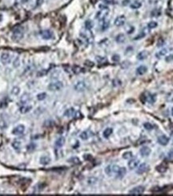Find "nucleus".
Listing matches in <instances>:
<instances>
[{
  "instance_id": "nucleus-14",
  "label": "nucleus",
  "mask_w": 173,
  "mask_h": 196,
  "mask_svg": "<svg viewBox=\"0 0 173 196\" xmlns=\"http://www.w3.org/2000/svg\"><path fill=\"white\" fill-rule=\"evenodd\" d=\"M148 170V166L147 164H146V163H142L141 165H139V166L138 167V169L136 171L137 174L138 175H142L143 173H145V172Z\"/></svg>"
},
{
  "instance_id": "nucleus-2",
  "label": "nucleus",
  "mask_w": 173,
  "mask_h": 196,
  "mask_svg": "<svg viewBox=\"0 0 173 196\" xmlns=\"http://www.w3.org/2000/svg\"><path fill=\"white\" fill-rule=\"evenodd\" d=\"M119 169V166H116V165H108L105 167V173L108 176H112L114 174L116 175V173L118 172Z\"/></svg>"
},
{
  "instance_id": "nucleus-29",
  "label": "nucleus",
  "mask_w": 173,
  "mask_h": 196,
  "mask_svg": "<svg viewBox=\"0 0 173 196\" xmlns=\"http://www.w3.org/2000/svg\"><path fill=\"white\" fill-rule=\"evenodd\" d=\"M32 108L31 106H27L26 104L24 106H22L21 108H20V112L21 113H27V112H29Z\"/></svg>"
},
{
  "instance_id": "nucleus-17",
  "label": "nucleus",
  "mask_w": 173,
  "mask_h": 196,
  "mask_svg": "<svg viewBox=\"0 0 173 196\" xmlns=\"http://www.w3.org/2000/svg\"><path fill=\"white\" fill-rule=\"evenodd\" d=\"M39 162H40L41 164L43 165V166L47 165V164H49V163L51 162V158L48 157V156H46V155L42 156L40 158V159H39Z\"/></svg>"
},
{
  "instance_id": "nucleus-21",
  "label": "nucleus",
  "mask_w": 173,
  "mask_h": 196,
  "mask_svg": "<svg viewBox=\"0 0 173 196\" xmlns=\"http://www.w3.org/2000/svg\"><path fill=\"white\" fill-rule=\"evenodd\" d=\"M126 172H127V170H126L125 167H119L118 172L116 173V175H117L118 178L121 179L126 175Z\"/></svg>"
},
{
  "instance_id": "nucleus-5",
  "label": "nucleus",
  "mask_w": 173,
  "mask_h": 196,
  "mask_svg": "<svg viewBox=\"0 0 173 196\" xmlns=\"http://www.w3.org/2000/svg\"><path fill=\"white\" fill-rule=\"evenodd\" d=\"M0 60H1V63L3 65H7V64L10 63L11 61V55L9 54L8 52H3L1 54Z\"/></svg>"
},
{
  "instance_id": "nucleus-38",
  "label": "nucleus",
  "mask_w": 173,
  "mask_h": 196,
  "mask_svg": "<svg viewBox=\"0 0 173 196\" xmlns=\"http://www.w3.org/2000/svg\"><path fill=\"white\" fill-rule=\"evenodd\" d=\"M96 61L99 63H107V59L104 57H101V56H97L96 57Z\"/></svg>"
},
{
  "instance_id": "nucleus-9",
  "label": "nucleus",
  "mask_w": 173,
  "mask_h": 196,
  "mask_svg": "<svg viewBox=\"0 0 173 196\" xmlns=\"http://www.w3.org/2000/svg\"><path fill=\"white\" fill-rule=\"evenodd\" d=\"M40 35H41L42 38H43V39H46V40L51 39H53V37H54L53 33L49 30H44L43 31H41Z\"/></svg>"
},
{
  "instance_id": "nucleus-47",
  "label": "nucleus",
  "mask_w": 173,
  "mask_h": 196,
  "mask_svg": "<svg viewBox=\"0 0 173 196\" xmlns=\"http://www.w3.org/2000/svg\"><path fill=\"white\" fill-rule=\"evenodd\" d=\"M165 60H166L167 62H171V61H173V54H170V55L167 56L166 59H165Z\"/></svg>"
},
{
  "instance_id": "nucleus-11",
  "label": "nucleus",
  "mask_w": 173,
  "mask_h": 196,
  "mask_svg": "<svg viewBox=\"0 0 173 196\" xmlns=\"http://www.w3.org/2000/svg\"><path fill=\"white\" fill-rule=\"evenodd\" d=\"M157 142H158L159 144H160V145H162V146H166L168 144V143H169V138H168L167 136H166V135L163 134V135H161V136H160L158 138Z\"/></svg>"
},
{
  "instance_id": "nucleus-8",
  "label": "nucleus",
  "mask_w": 173,
  "mask_h": 196,
  "mask_svg": "<svg viewBox=\"0 0 173 196\" xmlns=\"http://www.w3.org/2000/svg\"><path fill=\"white\" fill-rule=\"evenodd\" d=\"M143 98L144 99V102H147L149 103H154L156 100V98L155 95H152L150 93H146L143 95Z\"/></svg>"
},
{
  "instance_id": "nucleus-35",
  "label": "nucleus",
  "mask_w": 173,
  "mask_h": 196,
  "mask_svg": "<svg viewBox=\"0 0 173 196\" xmlns=\"http://www.w3.org/2000/svg\"><path fill=\"white\" fill-rule=\"evenodd\" d=\"M68 162L73 163V164H79V163H80V160H79V158H76V157H74V158H70V159L68 160Z\"/></svg>"
},
{
  "instance_id": "nucleus-20",
  "label": "nucleus",
  "mask_w": 173,
  "mask_h": 196,
  "mask_svg": "<svg viewBox=\"0 0 173 196\" xmlns=\"http://www.w3.org/2000/svg\"><path fill=\"white\" fill-rule=\"evenodd\" d=\"M147 71V68L145 66H139L137 69H136V73L139 75H143Z\"/></svg>"
},
{
  "instance_id": "nucleus-44",
  "label": "nucleus",
  "mask_w": 173,
  "mask_h": 196,
  "mask_svg": "<svg viewBox=\"0 0 173 196\" xmlns=\"http://www.w3.org/2000/svg\"><path fill=\"white\" fill-rule=\"evenodd\" d=\"M145 35H146V33H144V32H140V34H139L138 36L135 37V38H134V39H135V40H138L139 39L143 38V37L145 36Z\"/></svg>"
},
{
  "instance_id": "nucleus-23",
  "label": "nucleus",
  "mask_w": 173,
  "mask_h": 196,
  "mask_svg": "<svg viewBox=\"0 0 173 196\" xmlns=\"http://www.w3.org/2000/svg\"><path fill=\"white\" fill-rule=\"evenodd\" d=\"M147 55H148V54L147 51H145V50L140 51V52L137 54V59L139 60H144L147 59Z\"/></svg>"
},
{
  "instance_id": "nucleus-46",
  "label": "nucleus",
  "mask_w": 173,
  "mask_h": 196,
  "mask_svg": "<svg viewBox=\"0 0 173 196\" xmlns=\"http://www.w3.org/2000/svg\"><path fill=\"white\" fill-rule=\"evenodd\" d=\"M119 56L118 54H115L112 56V60H113L114 62H119Z\"/></svg>"
},
{
  "instance_id": "nucleus-7",
  "label": "nucleus",
  "mask_w": 173,
  "mask_h": 196,
  "mask_svg": "<svg viewBox=\"0 0 173 196\" xmlns=\"http://www.w3.org/2000/svg\"><path fill=\"white\" fill-rule=\"evenodd\" d=\"M144 187L142 186H138L132 189L129 191V194H133V195H139L142 194L144 192Z\"/></svg>"
},
{
  "instance_id": "nucleus-25",
  "label": "nucleus",
  "mask_w": 173,
  "mask_h": 196,
  "mask_svg": "<svg viewBox=\"0 0 173 196\" xmlns=\"http://www.w3.org/2000/svg\"><path fill=\"white\" fill-rule=\"evenodd\" d=\"M167 53V49H162L156 54V57L157 59H161L163 56H165Z\"/></svg>"
},
{
  "instance_id": "nucleus-26",
  "label": "nucleus",
  "mask_w": 173,
  "mask_h": 196,
  "mask_svg": "<svg viewBox=\"0 0 173 196\" xmlns=\"http://www.w3.org/2000/svg\"><path fill=\"white\" fill-rule=\"evenodd\" d=\"M65 143V138L63 137H60L55 141V146L57 147H61L64 145Z\"/></svg>"
},
{
  "instance_id": "nucleus-51",
  "label": "nucleus",
  "mask_w": 173,
  "mask_h": 196,
  "mask_svg": "<svg viewBox=\"0 0 173 196\" xmlns=\"http://www.w3.org/2000/svg\"><path fill=\"white\" fill-rule=\"evenodd\" d=\"M85 63L86 64H89V65H88L89 67H93V65H94V63H93L92 62H90V61H87Z\"/></svg>"
},
{
  "instance_id": "nucleus-33",
  "label": "nucleus",
  "mask_w": 173,
  "mask_h": 196,
  "mask_svg": "<svg viewBox=\"0 0 173 196\" xmlns=\"http://www.w3.org/2000/svg\"><path fill=\"white\" fill-rule=\"evenodd\" d=\"M166 99L167 102H173V91H170L168 92L167 94V96H166Z\"/></svg>"
},
{
  "instance_id": "nucleus-49",
  "label": "nucleus",
  "mask_w": 173,
  "mask_h": 196,
  "mask_svg": "<svg viewBox=\"0 0 173 196\" xmlns=\"http://www.w3.org/2000/svg\"><path fill=\"white\" fill-rule=\"evenodd\" d=\"M152 13H156V14H154L152 16H159L161 14V11L160 10H155V11H153Z\"/></svg>"
},
{
  "instance_id": "nucleus-45",
  "label": "nucleus",
  "mask_w": 173,
  "mask_h": 196,
  "mask_svg": "<svg viewBox=\"0 0 173 196\" xmlns=\"http://www.w3.org/2000/svg\"><path fill=\"white\" fill-rule=\"evenodd\" d=\"M46 74V71H45V70H42V71H38V73H37V76L41 77V76H43V75H45Z\"/></svg>"
},
{
  "instance_id": "nucleus-19",
  "label": "nucleus",
  "mask_w": 173,
  "mask_h": 196,
  "mask_svg": "<svg viewBox=\"0 0 173 196\" xmlns=\"http://www.w3.org/2000/svg\"><path fill=\"white\" fill-rule=\"evenodd\" d=\"M75 114H76V110H75V109L69 108V109L66 110V111L64 112V116H66L67 118H71L75 115Z\"/></svg>"
},
{
  "instance_id": "nucleus-41",
  "label": "nucleus",
  "mask_w": 173,
  "mask_h": 196,
  "mask_svg": "<svg viewBox=\"0 0 173 196\" xmlns=\"http://www.w3.org/2000/svg\"><path fill=\"white\" fill-rule=\"evenodd\" d=\"M19 91H20V89H19V87H15L12 89V91H11V93L14 95H18V93H19Z\"/></svg>"
},
{
  "instance_id": "nucleus-42",
  "label": "nucleus",
  "mask_w": 173,
  "mask_h": 196,
  "mask_svg": "<svg viewBox=\"0 0 173 196\" xmlns=\"http://www.w3.org/2000/svg\"><path fill=\"white\" fill-rule=\"evenodd\" d=\"M13 66H14V67H18L20 66V59H19V58H16L15 59V61H14V63H13Z\"/></svg>"
},
{
  "instance_id": "nucleus-34",
  "label": "nucleus",
  "mask_w": 173,
  "mask_h": 196,
  "mask_svg": "<svg viewBox=\"0 0 173 196\" xmlns=\"http://www.w3.org/2000/svg\"><path fill=\"white\" fill-rule=\"evenodd\" d=\"M156 170L160 172V173H163V172H165L167 171V166L164 165H160L156 166Z\"/></svg>"
},
{
  "instance_id": "nucleus-43",
  "label": "nucleus",
  "mask_w": 173,
  "mask_h": 196,
  "mask_svg": "<svg viewBox=\"0 0 173 196\" xmlns=\"http://www.w3.org/2000/svg\"><path fill=\"white\" fill-rule=\"evenodd\" d=\"M83 71V69L81 68V67H78V66H76V67H73V71L75 72V73H79V72H81Z\"/></svg>"
},
{
  "instance_id": "nucleus-52",
  "label": "nucleus",
  "mask_w": 173,
  "mask_h": 196,
  "mask_svg": "<svg viewBox=\"0 0 173 196\" xmlns=\"http://www.w3.org/2000/svg\"><path fill=\"white\" fill-rule=\"evenodd\" d=\"M29 1H31V0H22V3H27Z\"/></svg>"
},
{
  "instance_id": "nucleus-24",
  "label": "nucleus",
  "mask_w": 173,
  "mask_h": 196,
  "mask_svg": "<svg viewBox=\"0 0 173 196\" xmlns=\"http://www.w3.org/2000/svg\"><path fill=\"white\" fill-rule=\"evenodd\" d=\"M11 145H12V147L15 149V151H20V149H21V142L20 141L15 140V141L12 142Z\"/></svg>"
},
{
  "instance_id": "nucleus-40",
  "label": "nucleus",
  "mask_w": 173,
  "mask_h": 196,
  "mask_svg": "<svg viewBox=\"0 0 173 196\" xmlns=\"http://www.w3.org/2000/svg\"><path fill=\"white\" fill-rule=\"evenodd\" d=\"M46 93H40V94H39L38 95H37V99L41 101V100L45 99H46Z\"/></svg>"
},
{
  "instance_id": "nucleus-18",
  "label": "nucleus",
  "mask_w": 173,
  "mask_h": 196,
  "mask_svg": "<svg viewBox=\"0 0 173 196\" xmlns=\"http://www.w3.org/2000/svg\"><path fill=\"white\" fill-rule=\"evenodd\" d=\"M110 26V21L107 19H104L101 21V30L102 31H106L108 29Z\"/></svg>"
},
{
  "instance_id": "nucleus-30",
  "label": "nucleus",
  "mask_w": 173,
  "mask_h": 196,
  "mask_svg": "<svg viewBox=\"0 0 173 196\" xmlns=\"http://www.w3.org/2000/svg\"><path fill=\"white\" fill-rule=\"evenodd\" d=\"M132 156H133V155L131 151H127V152L123 154V158H124V159H128L129 160L132 158Z\"/></svg>"
},
{
  "instance_id": "nucleus-4",
  "label": "nucleus",
  "mask_w": 173,
  "mask_h": 196,
  "mask_svg": "<svg viewBox=\"0 0 173 196\" xmlns=\"http://www.w3.org/2000/svg\"><path fill=\"white\" fill-rule=\"evenodd\" d=\"M108 13H109V10L108 8H104V9H101V10L97 12L95 18H97L99 21H103L106 19L107 16L108 15Z\"/></svg>"
},
{
  "instance_id": "nucleus-3",
  "label": "nucleus",
  "mask_w": 173,
  "mask_h": 196,
  "mask_svg": "<svg viewBox=\"0 0 173 196\" xmlns=\"http://www.w3.org/2000/svg\"><path fill=\"white\" fill-rule=\"evenodd\" d=\"M63 87V83L59 81L51 82L48 85V89L51 91H58L61 90Z\"/></svg>"
},
{
  "instance_id": "nucleus-13",
  "label": "nucleus",
  "mask_w": 173,
  "mask_h": 196,
  "mask_svg": "<svg viewBox=\"0 0 173 196\" xmlns=\"http://www.w3.org/2000/svg\"><path fill=\"white\" fill-rule=\"evenodd\" d=\"M151 152H152L151 148H149L148 147H143L139 151L140 155L143 157H147L148 155H150Z\"/></svg>"
},
{
  "instance_id": "nucleus-36",
  "label": "nucleus",
  "mask_w": 173,
  "mask_h": 196,
  "mask_svg": "<svg viewBox=\"0 0 173 196\" xmlns=\"http://www.w3.org/2000/svg\"><path fill=\"white\" fill-rule=\"evenodd\" d=\"M143 127H144V128H145L146 130H152L154 128V126L152 123H145L143 124Z\"/></svg>"
},
{
  "instance_id": "nucleus-39",
  "label": "nucleus",
  "mask_w": 173,
  "mask_h": 196,
  "mask_svg": "<svg viewBox=\"0 0 173 196\" xmlns=\"http://www.w3.org/2000/svg\"><path fill=\"white\" fill-rule=\"evenodd\" d=\"M97 179L96 178H94V177H91V178H89L87 179V183H89V184H91V185H93V184H95V183H97Z\"/></svg>"
},
{
  "instance_id": "nucleus-50",
  "label": "nucleus",
  "mask_w": 173,
  "mask_h": 196,
  "mask_svg": "<svg viewBox=\"0 0 173 196\" xmlns=\"http://www.w3.org/2000/svg\"><path fill=\"white\" fill-rule=\"evenodd\" d=\"M168 158H171V159H173V150H171L168 153Z\"/></svg>"
},
{
  "instance_id": "nucleus-10",
  "label": "nucleus",
  "mask_w": 173,
  "mask_h": 196,
  "mask_svg": "<svg viewBox=\"0 0 173 196\" xmlns=\"http://www.w3.org/2000/svg\"><path fill=\"white\" fill-rule=\"evenodd\" d=\"M25 131V127L23 125H18L12 130V134L15 135H19L22 134Z\"/></svg>"
},
{
  "instance_id": "nucleus-48",
  "label": "nucleus",
  "mask_w": 173,
  "mask_h": 196,
  "mask_svg": "<svg viewBox=\"0 0 173 196\" xmlns=\"http://www.w3.org/2000/svg\"><path fill=\"white\" fill-rule=\"evenodd\" d=\"M43 1L44 0H36V3H35V7H39L41 6L42 4L43 3Z\"/></svg>"
},
{
  "instance_id": "nucleus-53",
  "label": "nucleus",
  "mask_w": 173,
  "mask_h": 196,
  "mask_svg": "<svg viewBox=\"0 0 173 196\" xmlns=\"http://www.w3.org/2000/svg\"><path fill=\"white\" fill-rule=\"evenodd\" d=\"M171 115H173V107H172V109H171Z\"/></svg>"
},
{
  "instance_id": "nucleus-27",
  "label": "nucleus",
  "mask_w": 173,
  "mask_h": 196,
  "mask_svg": "<svg viewBox=\"0 0 173 196\" xmlns=\"http://www.w3.org/2000/svg\"><path fill=\"white\" fill-rule=\"evenodd\" d=\"M112 132H113V130H112V128H110V127H107L104 130V133H103V135H104V137L105 138H107L110 137V135L112 134Z\"/></svg>"
},
{
  "instance_id": "nucleus-6",
  "label": "nucleus",
  "mask_w": 173,
  "mask_h": 196,
  "mask_svg": "<svg viewBox=\"0 0 173 196\" xmlns=\"http://www.w3.org/2000/svg\"><path fill=\"white\" fill-rule=\"evenodd\" d=\"M75 90H76V91H79V92H82V91H84L86 90L87 88V84L85 82L83 81H79L76 83V85H75L74 87Z\"/></svg>"
},
{
  "instance_id": "nucleus-16",
  "label": "nucleus",
  "mask_w": 173,
  "mask_h": 196,
  "mask_svg": "<svg viewBox=\"0 0 173 196\" xmlns=\"http://www.w3.org/2000/svg\"><path fill=\"white\" fill-rule=\"evenodd\" d=\"M91 136V132L90 131V130H85V131H83L80 134V135H79L80 138L83 139V140H87Z\"/></svg>"
},
{
  "instance_id": "nucleus-1",
  "label": "nucleus",
  "mask_w": 173,
  "mask_h": 196,
  "mask_svg": "<svg viewBox=\"0 0 173 196\" xmlns=\"http://www.w3.org/2000/svg\"><path fill=\"white\" fill-rule=\"evenodd\" d=\"M23 36H24V29L22 26H19L14 29L11 38L14 41H19L23 38Z\"/></svg>"
},
{
  "instance_id": "nucleus-31",
  "label": "nucleus",
  "mask_w": 173,
  "mask_h": 196,
  "mask_svg": "<svg viewBox=\"0 0 173 196\" xmlns=\"http://www.w3.org/2000/svg\"><path fill=\"white\" fill-rule=\"evenodd\" d=\"M141 3L139 2V1H135L133 3L131 4V7H132V9H138L140 7H141Z\"/></svg>"
},
{
  "instance_id": "nucleus-28",
  "label": "nucleus",
  "mask_w": 173,
  "mask_h": 196,
  "mask_svg": "<svg viewBox=\"0 0 173 196\" xmlns=\"http://www.w3.org/2000/svg\"><path fill=\"white\" fill-rule=\"evenodd\" d=\"M125 39H126V38H125V35L123 34H119L115 37V41L119 43H124Z\"/></svg>"
},
{
  "instance_id": "nucleus-32",
  "label": "nucleus",
  "mask_w": 173,
  "mask_h": 196,
  "mask_svg": "<svg viewBox=\"0 0 173 196\" xmlns=\"http://www.w3.org/2000/svg\"><path fill=\"white\" fill-rule=\"evenodd\" d=\"M85 27L87 30H91V28L93 27V22L91 20H87L85 22Z\"/></svg>"
},
{
  "instance_id": "nucleus-12",
  "label": "nucleus",
  "mask_w": 173,
  "mask_h": 196,
  "mask_svg": "<svg viewBox=\"0 0 173 196\" xmlns=\"http://www.w3.org/2000/svg\"><path fill=\"white\" fill-rule=\"evenodd\" d=\"M126 22V18L123 15H120V16H118L117 18L115 19V22H114V24L116 26H121L124 25V23Z\"/></svg>"
},
{
  "instance_id": "nucleus-37",
  "label": "nucleus",
  "mask_w": 173,
  "mask_h": 196,
  "mask_svg": "<svg viewBox=\"0 0 173 196\" xmlns=\"http://www.w3.org/2000/svg\"><path fill=\"white\" fill-rule=\"evenodd\" d=\"M158 26V23L155 21H152L147 24V27L149 29H153V28H156Z\"/></svg>"
},
{
  "instance_id": "nucleus-15",
  "label": "nucleus",
  "mask_w": 173,
  "mask_h": 196,
  "mask_svg": "<svg viewBox=\"0 0 173 196\" xmlns=\"http://www.w3.org/2000/svg\"><path fill=\"white\" fill-rule=\"evenodd\" d=\"M139 161L138 159H132L128 162V166L131 170H134L139 166Z\"/></svg>"
},
{
  "instance_id": "nucleus-22",
  "label": "nucleus",
  "mask_w": 173,
  "mask_h": 196,
  "mask_svg": "<svg viewBox=\"0 0 173 196\" xmlns=\"http://www.w3.org/2000/svg\"><path fill=\"white\" fill-rule=\"evenodd\" d=\"M29 100H30V95H29V94H27V93H25V94H23L22 95V97H21V99H20V101H21V102L22 104H27L28 102H29Z\"/></svg>"
}]
</instances>
